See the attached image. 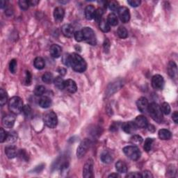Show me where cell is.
<instances>
[{
	"instance_id": "obj_1",
	"label": "cell",
	"mask_w": 178,
	"mask_h": 178,
	"mask_svg": "<svg viewBox=\"0 0 178 178\" xmlns=\"http://www.w3.org/2000/svg\"><path fill=\"white\" fill-rule=\"evenodd\" d=\"M70 66H71L74 71L80 73L84 72L87 68L86 62L77 53L70 54Z\"/></svg>"
},
{
	"instance_id": "obj_2",
	"label": "cell",
	"mask_w": 178,
	"mask_h": 178,
	"mask_svg": "<svg viewBox=\"0 0 178 178\" xmlns=\"http://www.w3.org/2000/svg\"><path fill=\"white\" fill-rule=\"evenodd\" d=\"M23 101L19 97L14 96L9 101V109L14 115L20 114L23 110Z\"/></svg>"
},
{
	"instance_id": "obj_3",
	"label": "cell",
	"mask_w": 178,
	"mask_h": 178,
	"mask_svg": "<svg viewBox=\"0 0 178 178\" xmlns=\"http://www.w3.org/2000/svg\"><path fill=\"white\" fill-rule=\"evenodd\" d=\"M148 111L149 114L154 121L157 123H161L163 121V113L161 111V107L158 104L152 102L148 105Z\"/></svg>"
},
{
	"instance_id": "obj_4",
	"label": "cell",
	"mask_w": 178,
	"mask_h": 178,
	"mask_svg": "<svg viewBox=\"0 0 178 178\" xmlns=\"http://www.w3.org/2000/svg\"><path fill=\"white\" fill-rule=\"evenodd\" d=\"M123 150L126 156L133 161H137L140 157V151L139 148L135 146H126L123 148Z\"/></svg>"
},
{
	"instance_id": "obj_5",
	"label": "cell",
	"mask_w": 178,
	"mask_h": 178,
	"mask_svg": "<svg viewBox=\"0 0 178 178\" xmlns=\"http://www.w3.org/2000/svg\"><path fill=\"white\" fill-rule=\"evenodd\" d=\"M82 32L84 36V40L86 41L87 43H88L89 45H96L97 43L96 36L95 34L94 31L91 28L86 27L83 28L82 30Z\"/></svg>"
},
{
	"instance_id": "obj_6",
	"label": "cell",
	"mask_w": 178,
	"mask_h": 178,
	"mask_svg": "<svg viewBox=\"0 0 178 178\" xmlns=\"http://www.w3.org/2000/svg\"><path fill=\"white\" fill-rule=\"evenodd\" d=\"M43 121H44L45 125L51 129H54L57 126V115L54 111H49V112L45 113L44 118H43Z\"/></svg>"
},
{
	"instance_id": "obj_7",
	"label": "cell",
	"mask_w": 178,
	"mask_h": 178,
	"mask_svg": "<svg viewBox=\"0 0 178 178\" xmlns=\"http://www.w3.org/2000/svg\"><path fill=\"white\" fill-rule=\"evenodd\" d=\"M90 143H91L90 140L88 138H86L81 142L79 146L77 148V150H76V156L78 158H82L86 154L89 148H90Z\"/></svg>"
},
{
	"instance_id": "obj_8",
	"label": "cell",
	"mask_w": 178,
	"mask_h": 178,
	"mask_svg": "<svg viewBox=\"0 0 178 178\" xmlns=\"http://www.w3.org/2000/svg\"><path fill=\"white\" fill-rule=\"evenodd\" d=\"M93 161L91 159L87 160L83 168V177L90 178L93 177Z\"/></svg>"
},
{
	"instance_id": "obj_9",
	"label": "cell",
	"mask_w": 178,
	"mask_h": 178,
	"mask_svg": "<svg viewBox=\"0 0 178 178\" xmlns=\"http://www.w3.org/2000/svg\"><path fill=\"white\" fill-rule=\"evenodd\" d=\"M152 86L155 90H161L164 86V79L160 74H156L152 78Z\"/></svg>"
},
{
	"instance_id": "obj_10",
	"label": "cell",
	"mask_w": 178,
	"mask_h": 178,
	"mask_svg": "<svg viewBox=\"0 0 178 178\" xmlns=\"http://www.w3.org/2000/svg\"><path fill=\"white\" fill-rule=\"evenodd\" d=\"M118 16L120 19L123 23H127L130 20V13L129 9L127 7H119L118 10Z\"/></svg>"
},
{
	"instance_id": "obj_11",
	"label": "cell",
	"mask_w": 178,
	"mask_h": 178,
	"mask_svg": "<svg viewBox=\"0 0 178 178\" xmlns=\"http://www.w3.org/2000/svg\"><path fill=\"white\" fill-rule=\"evenodd\" d=\"M15 122V117L14 115L8 114L3 117L2 124L6 128H11L13 127Z\"/></svg>"
},
{
	"instance_id": "obj_12",
	"label": "cell",
	"mask_w": 178,
	"mask_h": 178,
	"mask_svg": "<svg viewBox=\"0 0 178 178\" xmlns=\"http://www.w3.org/2000/svg\"><path fill=\"white\" fill-rule=\"evenodd\" d=\"M136 105H137L138 109L139 110L140 112L142 113H146L147 111H148V100H147L146 98H144V97H141L136 102Z\"/></svg>"
},
{
	"instance_id": "obj_13",
	"label": "cell",
	"mask_w": 178,
	"mask_h": 178,
	"mask_svg": "<svg viewBox=\"0 0 178 178\" xmlns=\"http://www.w3.org/2000/svg\"><path fill=\"white\" fill-rule=\"evenodd\" d=\"M122 129L127 134H133L136 131L137 127L134 122H126L122 125Z\"/></svg>"
},
{
	"instance_id": "obj_14",
	"label": "cell",
	"mask_w": 178,
	"mask_h": 178,
	"mask_svg": "<svg viewBox=\"0 0 178 178\" xmlns=\"http://www.w3.org/2000/svg\"><path fill=\"white\" fill-rule=\"evenodd\" d=\"M64 88L70 93H74L77 90V86L74 81L72 79H67L64 83Z\"/></svg>"
},
{
	"instance_id": "obj_15",
	"label": "cell",
	"mask_w": 178,
	"mask_h": 178,
	"mask_svg": "<svg viewBox=\"0 0 178 178\" xmlns=\"http://www.w3.org/2000/svg\"><path fill=\"white\" fill-rule=\"evenodd\" d=\"M134 123L136 125L137 128H140V129H144L147 128L148 125V121L144 115H138L136 118Z\"/></svg>"
},
{
	"instance_id": "obj_16",
	"label": "cell",
	"mask_w": 178,
	"mask_h": 178,
	"mask_svg": "<svg viewBox=\"0 0 178 178\" xmlns=\"http://www.w3.org/2000/svg\"><path fill=\"white\" fill-rule=\"evenodd\" d=\"M61 32L64 36L67 38H72L74 34L73 26L69 24H63L61 27Z\"/></svg>"
},
{
	"instance_id": "obj_17",
	"label": "cell",
	"mask_w": 178,
	"mask_h": 178,
	"mask_svg": "<svg viewBox=\"0 0 178 178\" xmlns=\"http://www.w3.org/2000/svg\"><path fill=\"white\" fill-rule=\"evenodd\" d=\"M96 9L93 5H88L87 6L85 9V17H86V20H91L94 19L95 14H96Z\"/></svg>"
},
{
	"instance_id": "obj_18",
	"label": "cell",
	"mask_w": 178,
	"mask_h": 178,
	"mask_svg": "<svg viewBox=\"0 0 178 178\" xmlns=\"http://www.w3.org/2000/svg\"><path fill=\"white\" fill-rule=\"evenodd\" d=\"M168 69V72L169 76L171 77L175 78L177 76V65L174 61H170L168 63V65L167 67Z\"/></svg>"
},
{
	"instance_id": "obj_19",
	"label": "cell",
	"mask_w": 178,
	"mask_h": 178,
	"mask_svg": "<svg viewBox=\"0 0 178 178\" xmlns=\"http://www.w3.org/2000/svg\"><path fill=\"white\" fill-rule=\"evenodd\" d=\"M49 52H50V54L51 57L57 59V58H59L61 57V52H62V48L59 46V45L54 44L50 47Z\"/></svg>"
},
{
	"instance_id": "obj_20",
	"label": "cell",
	"mask_w": 178,
	"mask_h": 178,
	"mask_svg": "<svg viewBox=\"0 0 178 178\" xmlns=\"http://www.w3.org/2000/svg\"><path fill=\"white\" fill-rule=\"evenodd\" d=\"M64 15H65V11L64 9L61 7H57L54 9V17L56 21L59 22L63 20Z\"/></svg>"
},
{
	"instance_id": "obj_21",
	"label": "cell",
	"mask_w": 178,
	"mask_h": 178,
	"mask_svg": "<svg viewBox=\"0 0 178 178\" xmlns=\"http://www.w3.org/2000/svg\"><path fill=\"white\" fill-rule=\"evenodd\" d=\"M5 153L9 159H13L17 156V148L13 146H9L6 147Z\"/></svg>"
},
{
	"instance_id": "obj_22",
	"label": "cell",
	"mask_w": 178,
	"mask_h": 178,
	"mask_svg": "<svg viewBox=\"0 0 178 178\" xmlns=\"http://www.w3.org/2000/svg\"><path fill=\"white\" fill-rule=\"evenodd\" d=\"M38 104L40 105V107H42L43 109L49 108L51 104V99L47 96H41V98L39 99Z\"/></svg>"
},
{
	"instance_id": "obj_23",
	"label": "cell",
	"mask_w": 178,
	"mask_h": 178,
	"mask_svg": "<svg viewBox=\"0 0 178 178\" xmlns=\"http://www.w3.org/2000/svg\"><path fill=\"white\" fill-rule=\"evenodd\" d=\"M159 137L161 140H169L171 139L172 134L169 130L165 129H161L158 132Z\"/></svg>"
},
{
	"instance_id": "obj_24",
	"label": "cell",
	"mask_w": 178,
	"mask_h": 178,
	"mask_svg": "<svg viewBox=\"0 0 178 178\" xmlns=\"http://www.w3.org/2000/svg\"><path fill=\"white\" fill-rule=\"evenodd\" d=\"M115 169L119 173H126L127 171V166L123 161H118L115 163Z\"/></svg>"
},
{
	"instance_id": "obj_25",
	"label": "cell",
	"mask_w": 178,
	"mask_h": 178,
	"mask_svg": "<svg viewBox=\"0 0 178 178\" xmlns=\"http://www.w3.org/2000/svg\"><path fill=\"white\" fill-rule=\"evenodd\" d=\"M34 67L38 70H42L44 68L45 63L44 59L42 57H36L34 61Z\"/></svg>"
},
{
	"instance_id": "obj_26",
	"label": "cell",
	"mask_w": 178,
	"mask_h": 178,
	"mask_svg": "<svg viewBox=\"0 0 178 178\" xmlns=\"http://www.w3.org/2000/svg\"><path fill=\"white\" fill-rule=\"evenodd\" d=\"M99 27H100V30L102 31V32L104 33L109 32L111 29L110 25L109 24L108 22H107L106 20L103 19V18L100 22V23H99Z\"/></svg>"
},
{
	"instance_id": "obj_27",
	"label": "cell",
	"mask_w": 178,
	"mask_h": 178,
	"mask_svg": "<svg viewBox=\"0 0 178 178\" xmlns=\"http://www.w3.org/2000/svg\"><path fill=\"white\" fill-rule=\"evenodd\" d=\"M101 160L104 163H110L113 161V157L108 152H104L101 154Z\"/></svg>"
},
{
	"instance_id": "obj_28",
	"label": "cell",
	"mask_w": 178,
	"mask_h": 178,
	"mask_svg": "<svg viewBox=\"0 0 178 178\" xmlns=\"http://www.w3.org/2000/svg\"><path fill=\"white\" fill-rule=\"evenodd\" d=\"M107 22L110 26H116L118 24V20L117 16L114 13H111L108 15L107 18Z\"/></svg>"
},
{
	"instance_id": "obj_29",
	"label": "cell",
	"mask_w": 178,
	"mask_h": 178,
	"mask_svg": "<svg viewBox=\"0 0 178 178\" xmlns=\"http://www.w3.org/2000/svg\"><path fill=\"white\" fill-rule=\"evenodd\" d=\"M8 100V95L4 89L1 88L0 90V105L3 107L7 104Z\"/></svg>"
},
{
	"instance_id": "obj_30",
	"label": "cell",
	"mask_w": 178,
	"mask_h": 178,
	"mask_svg": "<svg viewBox=\"0 0 178 178\" xmlns=\"http://www.w3.org/2000/svg\"><path fill=\"white\" fill-rule=\"evenodd\" d=\"M64 83H65V81L63 79L61 76H57L54 79V84L60 90L64 89Z\"/></svg>"
},
{
	"instance_id": "obj_31",
	"label": "cell",
	"mask_w": 178,
	"mask_h": 178,
	"mask_svg": "<svg viewBox=\"0 0 178 178\" xmlns=\"http://www.w3.org/2000/svg\"><path fill=\"white\" fill-rule=\"evenodd\" d=\"M153 143H154V139L152 138H146V141H145L144 146H143V148L144 150H146V152H148L152 150V146H153Z\"/></svg>"
},
{
	"instance_id": "obj_32",
	"label": "cell",
	"mask_w": 178,
	"mask_h": 178,
	"mask_svg": "<svg viewBox=\"0 0 178 178\" xmlns=\"http://www.w3.org/2000/svg\"><path fill=\"white\" fill-rule=\"evenodd\" d=\"M54 76L53 74L50 73V72H45L42 76L43 82L45 83V84H51V82H54Z\"/></svg>"
},
{
	"instance_id": "obj_33",
	"label": "cell",
	"mask_w": 178,
	"mask_h": 178,
	"mask_svg": "<svg viewBox=\"0 0 178 178\" xmlns=\"http://www.w3.org/2000/svg\"><path fill=\"white\" fill-rule=\"evenodd\" d=\"M45 92H46V88L43 86H38L35 88L34 93L37 96H45Z\"/></svg>"
},
{
	"instance_id": "obj_34",
	"label": "cell",
	"mask_w": 178,
	"mask_h": 178,
	"mask_svg": "<svg viewBox=\"0 0 178 178\" xmlns=\"http://www.w3.org/2000/svg\"><path fill=\"white\" fill-rule=\"evenodd\" d=\"M160 107H161V111H162L163 114L168 115L169 113H171V106H170V104H168V103L163 102V103H162V104H161V106Z\"/></svg>"
},
{
	"instance_id": "obj_35",
	"label": "cell",
	"mask_w": 178,
	"mask_h": 178,
	"mask_svg": "<svg viewBox=\"0 0 178 178\" xmlns=\"http://www.w3.org/2000/svg\"><path fill=\"white\" fill-rule=\"evenodd\" d=\"M118 36L121 38H126L128 36L127 30L124 26H121L118 29Z\"/></svg>"
},
{
	"instance_id": "obj_36",
	"label": "cell",
	"mask_w": 178,
	"mask_h": 178,
	"mask_svg": "<svg viewBox=\"0 0 178 178\" xmlns=\"http://www.w3.org/2000/svg\"><path fill=\"white\" fill-rule=\"evenodd\" d=\"M103 13H104V11H103V10L101 9V8L100 9H98L96 10V14H95V16H94V19L96 21V22L100 23V22L102 19Z\"/></svg>"
},
{
	"instance_id": "obj_37",
	"label": "cell",
	"mask_w": 178,
	"mask_h": 178,
	"mask_svg": "<svg viewBox=\"0 0 178 178\" xmlns=\"http://www.w3.org/2000/svg\"><path fill=\"white\" fill-rule=\"evenodd\" d=\"M130 141H131L132 144L138 146V145H140L143 142V138L139 135H134L130 139Z\"/></svg>"
},
{
	"instance_id": "obj_38",
	"label": "cell",
	"mask_w": 178,
	"mask_h": 178,
	"mask_svg": "<svg viewBox=\"0 0 178 178\" xmlns=\"http://www.w3.org/2000/svg\"><path fill=\"white\" fill-rule=\"evenodd\" d=\"M17 61L15 59H12L9 63V70L11 73L15 74L17 70Z\"/></svg>"
},
{
	"instance_id": "obj_39",
	"label": "cell",
	"mask_w": 178,
	"mask_h": 178,
	"mask_svg": "<svg viewBox=\"0 0 178 178\" xmlns=\"http://www.w3.org/2000/svg\"><path fill=\"white\" fill-rule=\"evenodd\" d=\"M107 7H109V9L111 10V11H118L119 9L118 7V3L115 1H109L108 4H107Z\"/></svg>"
},
{
	"instance_id": "obj_40",
	"label": "cell",
	"mask_w": 178,
	"mask_h": 178,
	"mask_svg": "<svg viewBox=\"0 0 178 178\" xmlns=\"http://www.w3.org/2000/svg\"><path fill=\"white\" fill-rule=\"evenodd\" d=\"M8 132L5 131L2 127L0 128V142L4 143L5 140H7L8 136Z\"/></svg>"
},
{
	"instance_id": "obj_41",
	"label": "cell",
	"mask_w": 178,
	"mask_h": 178,
	"mask_svg": "<svg viewBox=\"0 0 178 178\" xmlns=\"http://www.w3.org/2000/svg\"><path fill=\"white\" fill-rule=\"evenodd\" d=\"M18 4H19L20 9L22 10H27L30 6L29 1H26V0H20L18 1Z\"/></svg>"
},
{
	"instance_id": "obj_42",
	"label": "cell",
	"mask_w": 178,
	"mask_h": 178,
	"mask_svg": "<svg viewBox=\"0 0 178 178\" xmlns=\"http://www.w3.org/2000/svg\"><path fill=\"white\" fill-rule=\"evenodd\" d=\"M74 37L77 42H82L84 40V36H83L82 31H76L74 32Z\"/></svg>"
},
{
	"instance_id": "obj_43",
	"label": "cell",
	"mask_w": 178,
	"mask_h": 178,
	"mask_svg": "<svg viewBox=\"0 0 178 178\" xmlns=\"http://www.w3.org/2000/svg\"><path fill=\"white\" fill-rule=\"evenodd\" d=\"M16 139H17V135L15 132H11V133H9L8 134L7 140L9 143H13L14 141H15Z\"/></svg>"
},
{
	"instance_id": "obj_44",
	"label": "cell",
	"mask_w": 178,
	"mask_h": 178,
	"mask_svg": "<svg viewBox=\"0 0 178 178\" xmlns=\"http://www.w3.org/2000/svg\"><path fill=\"white\" fill-rule=\"evenodd\" d=\"M22 112L24 113V114L25 116L28 117L32 114V108H31L29 105H24L23 107V110Z\"/></svg>"
},
{
	"instance_id": "obj_45",
	"label": "cell",
	"mask_w": 178,
	"mask_h": 178,
	"mask_svg": "<svg viewBox=\"0 0 178 178\" xmlns=\"http://www.w3.org/2000/svg\"><path fill=\"white\" fill-rule=\"evenodd\" d=\"M103 47H104V51L106 53H108L109 49H110V47H111V44H110V41L108 38H105L104 43H103Z\"/></svg>"
},
{
	"instance_id": "obj_46",
	"label": "cell",
	"mask_w": 178,
	"mask_h": 178,
	"mask_svg": "<svg viewBox=\"0 0 178 178\" xmlns=\"http://www.w3.org/2000/svg\"><path fill=\"white\" fill-rule=\"evenodd\" d=\"M32 74H31V72L29 71H26L25 79H24V83H25L26 85H30L31 83H32Z\"/></svg>"
},
{
	"instance_id": "obj_47",
	"label": "cell",
	"mask_w": 178,
	"mask_h": 178,
	"mask_svg": "<svg viewBox=\"0 0 178 178\" xmlns=\"http://www.w3.org/2000/svg\"><path fill=\"white\" fill-rule=\"evenodd\" d=\"M62 61L63 63L66 66H70V54H65L62 57Z\"/></svg>"
},
{
	"instance_id": "obj_48",
	"label": "cell",
	"mask_w": 178,
	"mask_h": 178,
	"mask_svg": "<svg viewBox=\"0 0 178 178\" xmlns=\"http://www.w3.org/2000/svg\"><path fill=\"white\" fill-rule=\"evenodd\" d=\"M127 3L132 7H138L140 4V0H128Z\"/></svg>"
},
{
	"instance_id": "obj_49",
	"label": "cell",
	"mask_w": 178,
	"mask_h": 178,
	"mask_svg": "<svg viewBox=\"0 0 178 178\" xmlns=\"http://www.w3.org/2000/svg\"><path fill=\"white\" fill-rule=\"evenodd\" d=\"M126 177H136V178H139L141 177V174L139 173H137V172H134V173H130L127 174L126 175Z\"/></svg>"
},
{
	"instance_id": "obj_50",
	"label": "cell",
	"mask_w": 178,
	"mask_h": 178,
	"mask_svg": "<svg viewBox=\"0 0 178 178\" xmlns=\"http://www.w3.org/2000/svg\"><path fill=\"white\" fill-rule=\"evenodd\" d=\"M141 177H145V178H152L153 175L151 173L150 171H145L142 173L141 174Z\"/></svg>"
},
{
	"instance_id": "obj_51",
	"label": "cell",
	"mask_w": 178,
	"mask_h": 178,
	"mask_svg": "<svg viewBox=\"0 0 178 178\" xmlns=\"http://www.w3.org/2000/svg\"><path fill=\"white\" fill-rule=\"evenodd\" d=\"M172 119H173V121L175 122L176 124L178 123V113L177 111H175L173 113V115H172Z\"/></svg>"
},
{
	"instance_id": "obj_52",
	"label": "cell",
	"mask_w": 178,
	"mask_h": 178,
	"mask_svg": "<svg viewBox=\"0 0 178 178\" xmlns=\"http://www.w3.org/2000/svg\"><path fill=\"white\" fill-rule=\"evenodd\" d=\"M58 72L61 74V75H65L67 72V70H66L65 68H64L63 67H60L58 68Z\"/></svg>"
},
{
	"instance_id": "obj_53",
	"label": "cell",
	"mask_w": 178,
	"mask_h": 178,
	"mask_svg": "<svg viewBox=\"0 0 178 178\" xmlns=\"http://www.w3.org/2000/svg\"><path fill=\"white\" fill-rule=\"evenodd\" d=\"M29 5L32 6V7H35L39 3L38 1H36V0H34V1H29Z\"/></svg>"
},
{
	"instance_id": "obj_54",
	"label": "cell",
	"mask_w": 178,
	"mask_h": 178,
	"mask_svg": "<svg viewBox=\"0 0 178 178\" xmlns=\"http://www.w3.org/2000/svg\"><path fill=\"white\" fill-rule=\"evenodd\" d=\"M108 177H109V178H110V177H111V178H113V177L117 178V177H120V175L117 173H111V175H109L108 176Z\"/></svg>"
},
{
	"instance_id": "obj_55",
	"label": "cell",
	"mask_w": 178,
	"mask_h": 178,
	"mask_svg": "<svg viewBox=\"0 0 178 178\" xmlns=\"http://www.w3.org/2000/svg\"><path fill=\"white\" fill-rule=\"evenodd\" d=\"M6 14H7V15H11L12 14H13V11L11 9H8L7 11H6Z\"/></svg>"
},
{
	"instance_id": "obj_56",
	"label": "cell",
	"mask_w": 178,
	"mask_h": 178,
	"mask_svg": "<svg viewBox=\"0 0 178 178\" xmlns=\"http://www.w3.org/2000/svg\"><path fill=\"white\" fill-rule=\"evenodd\" d=\"M4 7H6V1L2 0L1 1V9H4Z\"/></svg>"
}]
</instances>
